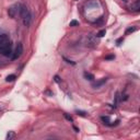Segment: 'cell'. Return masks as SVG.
Here are the masks:
<instances>
[{"instance_id":"obj_1","label":"cell","mask_w":140,"mask_h":140,"mask_svg":"<svg viewBox=\"0 0 140 140\" xmlns=\"http://www.w3.org/2000/svg\"><path fill=\"white\" fill-rule=\"evenodd\" d=\"M19 9H20L19 10V15L21 16L23 24L25 26H28L32 22V14H31L30 10H28L24 5H20Z\"/></svg>"},{"instance_id":"obj_6","label":"cell","mask_w":140,"mask_h":140,"mask_svg":"<svg viewBox=\"0 0 140 140\" xmlns=\"http://www.w3.org/2000/svg\"><path fill=\"white\" fill-rule=\"evenodd\" d=\"M140 9V1L139 0H137L136 2H134L133 5L130 6V10H133V11H139Z\"/></svg>"},{"instance_id":"obj_22","label":"cell","mask_w":140,"mask_h":140,"mask_svg":"<svg viewBox=\"0 0 140 140\" xmlns=\"http://www.w3.org/2000/svg\"><path fill=\"white\" fill-rule=\"evenodd\" d=\"M123 1H124V2H127V1H128V0H123Z\"/></svg>"},{"instance_id":"obj_17","label":"cell","mask_w":140,"mask_h":140,"mask_svg":"<svg viewBox=\"0 0 140 140\" xmlns=\"http://www.w3.org/2000/svg\"><path fill=\"white\" fill-rule=\"evenodd\" d=\"M77 113L80 115V116H83V117H85L86 116V113L85 112H81V111H77Z\"/></svg>"},{"instance_id":"obj_16","label":"cell","mask_w":140,"mask_h":140,"mask_svg":"<svg viewBox=\"0 0 140 140\" xmlns=\"http://www.w3.org/2000/svg\"><path fill=\"white\" fill-rule=\"evenodd\" d=\"M14 137V133H12V131H10V133L9 134H8L7 135V139L8 140H10V139H12V138H13Z\"/></svg>"},{"instance_id":"obj_18","label":"cell","mask_w":140,"mask_h":140,"mask_svg":"<svg viewBox=\"0 0 140 140\" xmlns=\"http://www.w3.org/2000/svg\"><path fill=\"white\" fill-rule=\"evenodd\" d=\"M114 58H115L114 55H109V56H106L105 57V59H114Z\"/></svg>"},{"instance_id":"obj_9","label":"cell","mask_w":140,"mask_h":140,"mask_svg":"<svg viewBox=\"0 0 140 140\" xmlns=\"http://www.w3.org/2000/svg\"><path fill=\"white\" fill-rule=\"evenodd\" d=\"M97 6H98V3H97V1H95V0H93V1H90V2L86 3V7H88V8L97 7Z\"/></svg>"},{"instance_id":"obj_4","label":"cell","mask_w":140,"mask_h":140,"mask_svg":"<svg viewBox=\"0 0 140 140\" xmlns=\"http://www.w3.org/2000/svg\"><path fill=\"white\" fill-rule=\"evenodd\" d=\"M19 7H20V5H13V6H11L9 9H8V14H9L10 18L14 19L15 16L19 14V10H20Z\"/></svg>"},{"instance_id":"obj_3","label":"cell","mask_w":140,"mask_h":140,"mask_svg":"<svg viewBox=\"0 0 140 140\" xmlns=\"http://www.w3.org/2000/svg\"><path fill=\"white\" fill-rule=\"evenodd\" d=\"M22 53H23V45H22V43H18V45H16V47H15L14 53L12 54V59L15 60V59L20 58V56L22 55Z\"/></svg>"},{"instance_id":"obj_10","label":"cell","mask_w":140,"mask_h":140,"mask_svg":"<svg viewBox=\"0 0 140 140\" xmlns=\"http://www.w3.org/2000/svg\"><path fill=\"white\" fill-rule=\"evenodd\" d=\"M84 78H85L86 80H91V81L94 80V76L92 75V73H89V72H86V71L84 72Z\"/></svg>"},{"instance_id":"obj_21","label":"cell","mask_w":140,"mask_h":140,"mask_svg":"<svg viewBox=\"0 0 140 140\" xmlns=\"http://www.w3.org/2000/svg\"><path fill=\"white\" fill-rule=\"evenodd\" d=\"M73 129H75L76 131H79V129H78V128H77V127H76V126H73Z\"/></svg>"},{"instance_id":"obj_19","label":"cell","mask_w":140,"mask_h":140,"mask_svg":"<svg viewBox=\"0 0 140 140\" xmlns=\"http://www.w3.org/2000/svg\"><path fill=\"white\" fill-rule=\"evenodd\" d=\"M123 41H124V38H123V37L118 38V39H117V42H116V43H117V45H121V43L123 42Z\"/></svg>"},{"instance_id":"obj_2","label":"cell","mask_w":140,"mask_h":140,"mask_svg":"<svg viewBox=\"0 0 140 140\" xmlns=\"http://www.w3.org/2000/svg\"><path fill=\"white\" fill-rule=\"evenodd\" d=\"M0 53L5 56V57H10V56H12V44H11V42L10 41H8L7 43H5V44H2L1 46H0Z\"/></svg>"},{"instance_id":"obj_14","label":"cell","mask_w":140,"mask_h":140,"mask_svg":"<svg viewBox=\"0 0 140 140\" xmlns=\"http://www.w3.org/2000/svg\"><path fill=\"white\" fill-rule=\"evenodd\" d=\"M136 31V27H129V28H127L126 30V35L127 34H129V33H133Z\"/></svg>"},{"instance_id":"obj_12","label":"cell","mask_w":140,"mask_h":140,"mask_svg":"<svg viewBox=\"0 0 140 140\" xmlns=\"http://www.w3.org/2000/svg\"><path fill=\"white\" fill-rule=\"evenodd\" d=\"M69 25L70 26H77V25H79V22H78L77 20H72V21L69 23Z\"/></svg>"},{"instance_id":"obj_8","label":"cell","mask_w":140,"mask_h":140,"mask_svg":"<svg viewBox=\"0 0 140 140\" xmlns=\"http://www.w3.org/2000/svg\"><path fill=\"white\" fill-rule=\"evenodd\" d=\"M106 80H107V79H106V78H103V79H102L101 81L96 82V83H93V84H92V86H93L94 89H96V88H98V86H101L102 84H104L105 82H106Z\"/></svg>"},{"instance_id":"obj_7","label":"cell","mask_w":140,"mask_h":140,"mask_svg":"<svg viewBox=\"0 0 140 140\" xmlns=\"http://www.w3.org/2000/svg\"><path fill=\"white\" fill-rule=\"evenodd\" d=\"M8 41H9V36H8L7 34H2V35H0V46H1L2 44L7 43Z\"/></svg>"},{"instance_id":"obj_15","label":"cell","mask_w":140,"mask_h":140,"mask_svg":"<svg viewBox=\"0 0 140 140\" xmlns=\"http://www.w3.org/2000/svg\"><path fill=\"white\" fill-rule=\"evenodd\" d=\"M105 33H106V31L105 30H102V31H100L96 34V36H98V37H102V36H104L105 35Z\"/></svg>"},{"instance_id":"obj_13","label":"cell","mask_w":140,"mask_h":140,"mask_svg":"<svg viewBox=\"0 0 140 140\" xmlns=\"http://www.w3.org/2000/svg\"><path fill=\"white\" fill-rule=\"evenodd\" d=\"M64 116H65V118H66V119H67V121H69V122H71V123L73 122V118H72L71 116H69V115H68L67 113H64Z\"/></svg>"},{"instance_id":"obj_11","label":"cell","mask_w":140,"mask_h":140,"mask_svg":"<svg viewBox=\"0 0 140 140\" xmlns=\"http://www.w3.org/2000/svg\"><path fill=\"white\" fill-rule=\"evenodd\" d=\"M16 79V76L15 75H10V76H8L6 78V81L7 82H12V81H14Z\"/></svg>"},{"instance_id":"obj_20","label":"cell","mask_w":140,"mask_h":140,"mask_svg":"<svg viewBox=\"0 0 140 140\" xmlns=\"http://www.w3.org/2000/svg\"><path fill=\"white\" fill-rule=\"evenodd\" d=\"M55 81H56V82H58V83L60 82V79H59V77H58V76H56V77H55Z\"/></svg>"},{"instance_id":"obj_5","label":"cell","mask_w":140,"mask_h":140,"mask_svg":"<svg viewBox=\"0 0 140 140\" xmlns=\"http://www.w3.org/2000/svg\"><path fill=\"white\" fill-rule=\"evenodd\" d=\"M88 44L90 45V46H92V47H95L96 46V39H95V37H94V35H92V34H89L88 35Z\"/></svg>"}]
</instances>
